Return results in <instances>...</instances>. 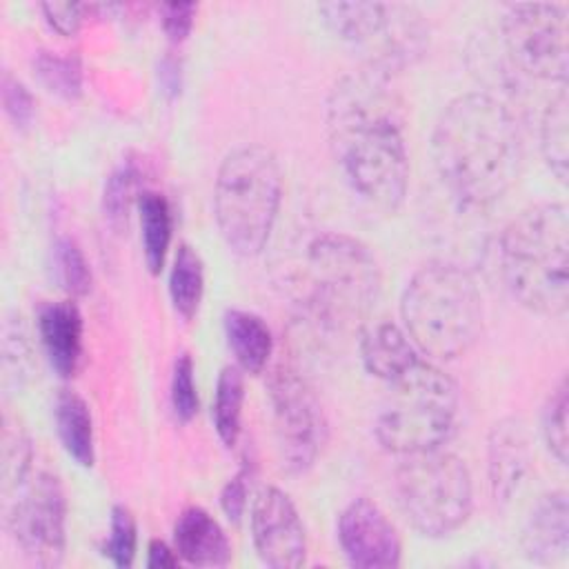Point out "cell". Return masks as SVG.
Wrapping results in <instances>:
<instances>
[{
	"label": "cell",
	"instance_id": "cell-1",
	"mask_svg": "<svg viewBox=\"0 0 569 569\" xmlns=\"http://www.w3.org/2000/svg\"><path fill=\"white\" fill-rule=\"evenodd\" d=\"M327 133L351 189L396 211L409 187L405 118L389 78L369 69L342 76L327 98Z\"/></svg>",
	"mask_w": 569,
	"mask_h": 569
},
{
	"label": "cell",
	"instance_id": "cell-2",
	"mask_svg": "<svg viewBox=\"0 0 569 569\" xmlns=\"http://www.w3.org/2000/svg\"><path fill=\"white\" fill-rule=\"evenodd\" d=\"M431 149L442 184L469 209L498 202L522 169V138L513 113L480 91L447 102L436 120Z\"/></svg>",
	"mask_w": 569,
	"mask_h": 569
},
{
	"label": "cell",
	"instance_id": "cell-3",
	"mask_svg": "<svg viewBox=\"0 0 569 569\" xmlns=\"http://www.w3.org/2000/svg\"><path fill=\"white\" fill-rule=\"evenodd\" d=\"M298 305L327 331H351L373 309L380 267L371 249L353 236L320 231L300 256L296 271Z\"/></svg>",
	"mask_w": 569,
	"mask_h": 569
},
{
	"label": "cell",
	"instance_id": "cell-4",
	"mask_svg": "<svg viewBox=\"0 0 569 569\" xmlns=\"http://www.w3.org/2000/svg\"><path fill=\"white\" fill-rule=\"evenodd\" d=\"M498 269L529 311L562 316L569 302V218L562 202L522 209L498 238Z\"/></svg>",
	"mask_w": 569,
	"mask_h": 569
},
{
	"label": "cell",
	"instance_id": "cell-5",
	"mask_svg": "<svg viewBox=\"0 0 569 569\" xmlns=\"http://www.w3.org/2000/svg\"><path fill=\"white\" fill-rule=\"evenodd\" d=\"M400 316L418 351L451 360L478 340L482 298L467 269L433 260L409 278L400 298Z\"/></svg>",
	"mask_w": 569,
	"mask_h": 569
},
{
	"label": "cell",
	"instance_id": "cell-6",
	"mask_svg": "<svg viewBox=\"0 0 569 569\" xmlns=\"http://www.w3.org/2000/svg\"><path fill=\"white\" fill-rule=\"evenodd\" d=\"M280 202L282 169L271 149L242 144L222 158L213 184V216L233 253L251 258L267 247Z\"/></svg>",
	"mask_w": 569,
	"mask_h": 569
},
{
	"label": "cell",
	"instance_id": "cell-7",
	"mask_svg": "<svg viewBox=\"0 0 569 569\" xmlns=\"http://www.w3.org/2000/svg\"><path fill=\"white\" fill-rule=\"evenodd\" d=\"M376 418L378 442L396 453L409 456L442 447L458 427L460 393L456 382L436 365L418 360L396 380Z\"/></svg>",
	"mask_w": 569,
	"mask_h": 569
},
{
	"label": "cell",
	"instance_id": "cell-8",
	"mask_svg": "<svg viewBox=\"0 0 569 569\" xmlns=\"http://www.w3.org/2000/svg\"><path fill=\"white\" fill-rule=\"evenodd\" d=\"M327 27L356 53L369 71L391 73L413 64L429 44L422 13L400 2H322L318 7Z\"/></svg>",
	"mask_w": 569,
	"mask_h": 569
},
{
	"label": "cell",
	"instance_id": "cell-9",
	"mask_svg": "<svg viewBox=\"0 0 569 569\" xmlns=\"http://www.w3.org/2000/svg\"><path fill=\"white\" fill-rule=\"evenodd\" d=\"M393 487L411 527L429 538L460 529L473 507V482L465 460L442 447L402 456Z\"/></svg>",
	"mask_w": 569,
	"mask_h": 569
},
{
	"label": "cell",
	"instance_id": "cell-10",
	"mask_svg": "<svg viewBox=\"0 0 569 569\" xmlns=\"http://www.w3.org/2000/svg\"><path fill=\"white\" fill-rule=\"evenodd\" d=\"M0 493L4 527L22 553L38 567H58L67 549V500L60 480L33 467Z\"/></svg>",
	"mask_w": 569,
	"mask_h": 569
},
{
	"label": "cell",
	"instance_id": "cell-11",
	"mask_svg": "<svg viewBox=\"0 0 569 569\" xmlns=\"http://www.w3.org/2000/svg\"><path fill=\"white\" fill-rule=\"evenodd\" d=\"M569 11L556 2L511 4L500 20V44L518 73L567 84Z\"/></svg>",
	"mask_w": 569,
	"mask_h": 569
},
{
	"label": "cell",
	"instance_id": "cell-12",
	"mask_svg": "<svg viewBox=\"0 0 569 569\" xmlns=\"http://www.w3.org/2000/svg\"><path fill=\"white\" fill-rule=\"evenodd\" d=\"M273 429L280 460L291 473H305L325 449L327 418L311 385L291 367L280 365L269 380Z\"/></svg>",
	"mask_w": 569,
	"mask_h": 569
},
{
	"label": "cell",
	"instance_id": "cell-13",
	"mask_svg": "<svg viewBox=\"0 0 569 569\" xmlns=\"http://www.w3.org/2000/svg\"><path fill=\"white\" fill-rule=\"evenodd\" d=\"M251 540L262 565L298 569L307 558V533L293 500L278 487H264L251 502Z\"/></svg>",
	"mask_w": 569,
	"mask_h": 569
},
{
	"label": "cell",
	"instance_id": "cell-14",
	"mask_svg": "<svg viewBox=\"0 0 569 569\" xmlns=\"http://www.w3.org/2000/svg\"><path fill=\"white\" fill-rule=\"evenodd\" d=\"M338 542L347 562L358 569H393L402 560V542L393 522L369 498H356L342 509Z\"/></svg>",
	"mask_w": 569,
	"mask_h": 569
},
{
	"label": "cell",
	"instance_id": "cell-15",
	"mask_svg": "<svg viewBox=\"0 0 569 569\" xmlns=\"http://www.w3.org/2000/svg\"><path fill=\"white\" fill-rule=\"evenodd\" d=\"M520 545L536 565H558L569 551V500L562 489L542 493L529 509Z\"/></svg>",
	"mask_w": 569,
	"mask_h": 569
},
{
	"label": "cell",
	"instance_id": "cell-16",
	"mask_svg": "<svg viewBox=\"0 0 569 569\" xmlns=\"http://www.w3.org/2000/svg\"><path fill=\"white\" fill-rule=\"evenodd\" d=\"M38 336L51 369L60 378H71L84 356L82 313L73 300L47 302L38 311Z\"/></svg>",
	"mask_w": 569,
	"mask_h": 569
},
{
	"label": "cell",
	"instance_id": "cell-17",
	"mask_svg": "<svg viewBox=\"0 0 569 569\" xmlns=\"http://www.w3.org/2000/svg\"><path fill=\"white\" fill-rule=\"evenodd\" d=\"M529 469L527 433L516 418H505L491 427L487 442V476L491 496L507 502L520 489Z\"/></svg>",
	"mask_w": 569,
	"mask_h": 569
},
{
	"label": "cell",
	"instance_id": "cell-18",
	"mask_svg": "<svg viewBox=\"0 0 569 569\" xmlns=\"http://www.w3.org/2000/svg\"><path fill=\"white\" fill-rule=\"evenodd\" d=\"M173 549L193 567H224L231 545L218 520L202 507H187L173 525Z\"/></svg>",
	"mask_w": 569,
	"mask_h": 569
},
{
	"label": "cell",
	"instance_id": "cell-19",
	"mask_svg": "<svg viewBox=\"0 0 569 569\" xmlns=\"http://www.w3.org/2000/svg\"><path fill=\"white\" fill-rule=\"evenodd\" d=\"M360 358L371 376L391 382L420 360V351L405 329L382 320L362 333Z\"/></svg>",
	"mask_w": 569,
	"mask_h": 569
},
{
	"label": "cell",
	"instance_id": "cell-20",
	"mask_svg": "<svg viewBox=\"0 0 569 569\" xmlns=\"http://www.w3.org/2000/svg\"><path fill=\"white\" fill-rule=\"evenodd\" d=\"M224 336L227 345L236 356V365L247 373H260L271 353H273V338L267 322L244 309H229L224 313Z\"/></svg>",
	"mask_w": 569,
	"mask_h": 569
},
{
	"label": "cell",
	"instance_id": "cell-21",
	"mask_svg": "<svg viewBox=\"0 0 569 569\" xmlns=\"http://www.w3.org/2000/svg\"><path fill=\"white\" fill-rule=\"evenodd\" d=\"M53 422L62 449L80 465L91 467L96 460L93 420L87 402L71 389H60L53 400Z\"/></svg>",
	"mask_w": 569,
	"mask_h": 569
},
{
	"label": "cell",
	"instance_id": "cell-22",
	"mask_svg": "<svg viewBox=\"0 0 569 569\" xmlns=\"http://www.w3.org/2000/svg\"><path fill=\"white\" fill-rule=\"evenodd\" d=\"M138 216H140V238L144 262L151 273H160L171 242L173 218L167 198L158 191L138 193Z\"/></svg>",
	"mask_w": 569,
	"mask_h": 569
},
{
	"label": "cell",
	"instance_id": "cell-23",
	"mask_svg": "<svg viewBox=\"0 0 569 569\" xmlns=\"http://www.w3.org/2000/svg\"><path fill=\"white\" fill-rule=\"evenodd\" d=\"M242 402H244L242 369L238 365H227V367H222V371L218 376L213 407H211L213 427L224 447H233L240 438Z\"/></svg>",
	"mask_w": 569,
	"mask_h": 569
},
{
	"label": "cell",
	"instance_id": "cell-24",
	"mask_svg": "<svg viewBox=\"0 0 569 569\" xmlns=\"http://www.w3.org/2000/svg\"><path fill=\"white\" fill-rule=\"evenodd\" d=\"M204 293V267L198 251L189 244H180L169 271V298L173 309L191 320L198 313Z\"/></svg>",
	"mask_w": 569,
	"mask_h": 569
},
{
	"label": "cell",
	"instance_id": "cell-25",
	"mask_svg": "<svg viewBox=\"0 0 569 569\" xmlns=\"http://www.w3.org/2000/svg\"><path fill=\"white\" fill-rule=\"evenodd\" d=\"M567 124H569V100H567V84H562L545 107V113L540 120L542 158L560 182L567 180V162H569Z\"/></svg>",
	"mask_w": 569,
	"mask_h": 569
},
{
	"label": "cell",
	"instance_id": "cell-26",
	"mask_svg": "<svg viewBox=\"0 0 569 569\" xmlns=\"http://www.w3.org/2000/svg\"><path fill=\"white\" fill-rule=\"evenodd\" d=\"M36 369V353L22 318H7L2 327V387L22 391Z\"/></svg>",
	"mask_w": 569,
	"mask_h": 569
},
{
	"label": "cell",
	"instance_id": "cell-27",
	"mask_svg": "<svg viewBox=\"0 0 569 569\" xmlns=\"http://www.w3.org/2000/svg\"><path fill=\"white\" fill-rule=\"evenodd\" d=\"M31 64L38 80L49 93L62 100H76L82 96V64L78 56L58 53V51H38Z\"/></svg>",
	"mask_w": 569,
	"mask_h": 569
},
{
	"label": "cell",
	"instance_id": "cell-28",
	"mask_svg": "<svg viewBox=\"0 0 569 569\" xmlns=\"http://www.w3.org/2000/svg\"><path fill=\"white\" fill-rule=\"evenodd\" d=\"M53 273L60 287L73 298L87 296L93 282L91 267L80 244L69 236H60L53 244Z\"/></svg>",
	"mask_w": 569,
	"mask_h": 569
},
{
	"label": "cell",
	"instance_id": "cell-29",
	"mask_svg": "<svg viewBox=\"0 0 569 569\" xmlns=\"http://www.w3.org/2000/svg\"><path fill=\"white\" fill-rule=\"evenodd\" d=\"M567 409H569V389H567V380L562 378L558 387L551 391V396L547 398V405L542 409V436H545L547 449L560 465H567V456H569Z\"/></svg>",
	"mask_w": 569,
	"mask_h": 569
},
{
	"label": "cell",
	"instance_id": "cell-30",
	"mask_svg": "<svg viewBox=\"0 0 569 569\" xmlns=\"http://www.w3.org/2000/svg\"><path fill=\"white\" fill-rule=\"evenodd\" d=\"M136 542H138V529H136V520L133 513L122 507L116 505L111 509V520H109V533L107 540L102 545L104 556L120 569H127L133 565L136 558Z\"/></svg>",
	"mask_w": 569,
	"mask_h": 569
},
{
	"label": "cell",
	"instance_id": "cell-31",
	"mask_svg": "<svg viewBox=\"0 0 569 569\" xmlns=\"http://www.w3.org/2000/svg\"><path fill=\"white\" fill-rule=\"evenodd\" d=\"M136 180H138V173L133 162H122L107 178L104 193H102V211L111 227H120L127 222L129 207L136 193Z\"/></svg>",
	"mask_w": 569,
	"mask_h": 569
},
{
	"label": "cell",
	"instance_id": "cell-32",
	"mask_svg": "<svg viewBox=\"0 0 569 569\" xmlns=\"http://www.w3.org/2000/svg\"><path fill=\"white\" fill-rule=\"evenodd\" d=\"M198 387L196 369L189 353H180L171 371V409L180 422H189L198 413Z\"/></svg>",
	"mask_w": 569,
	"mask_h": 569
},
{
	"label": "cell",
	"instance_id": "cell-33",
	"mask_svg": "<svg viewBox=\"0 0 569 569\" xmlns=\"http://www.w3.org/2000/svg\"><path fill=\"white\" fill-rule=\"evenodd\" d=\"M2 107H4V113L9 116V120L18 127V129H24L31 124L33 120V113H36V100L31 96V91L18 80L13 78L11 73H4L2 76Z\"/></svg>",
	"mask_w": 569,
	"mask_h": 569
},
{
	"label": "cell",
	"instance_id": "cell-34",
	"mask_svg": "<svg viewBox=\"0 0 569 569\" xmlns=\"http://www.w3.org/2000/svg\"><path fill=\"white\" fill-rule=\"evenodd\" d=\"M40 9L49 27L60 36H73L87 18V11H91L89 4L80 2H42Z\"/></svg>",
	"mask_w": 569,
	"mask_h": 569
},
{
	"label": "cell",
	"instance_id": "cell-35",
	"mask_svg": "<svg viewBox=\"0 0 569 569\" xmlns=\"http://www.w3.org/2000/svg\"><path fill=\"white\" fill-rule=\"evenodd\" d=\"M196 11H198V7L193 2H164L160 7L162 29L171 42L178 44L191 33Z\"/></svg>",
	"mask_w": 569,
	"mask_h": 569
},
{
	"label": "cell",
	"instance_id": "cell-36",
	"mask_svg": "<svg viewBox=\"0 0 569 569\" xmlns=\"http://www.w3.org/2000/svg\"><path fill=\"white\" fill-rule=\"evenodd\" d=\"M249 480H251V471L244 465L220 491V507L224 511V516L233 522H238L247 509V498H249Z\"/></svg>",
	"mask_w": 569,
	"mask_h": 569
},
{
	"label": "cell",
	"instance_id": "cell-37",
	"mask_svg": "<svg viewBox=\"0 0 569 569\" xmlns=\"http://www.w3.org/2000/svg\"><path fill=\"white\" fill-rule=\"evenodd\" d=\"M158 82L167 98H176L182 89V67L180 60L171 53H167L158 64Z\"/></svg>",
	"mask_w": 569,
	"mask_h": 569
},
{
	"label": "cell",
	"instance_id": "cell-38",
	"mask_svg": "<svg viewBox=\"0 0 569 569\" xmlns=\"http://www.w3.org/2000/svg\"><path fill=\"white\" fill-rule=\"evenodd\" d=\"M178 565V553L173 547H169L162 540H151L147 549V567L164 569V567H176Z\"/></svg>",
	"mask_w": 569,
	"mask_h": 569
}]
</instances>
